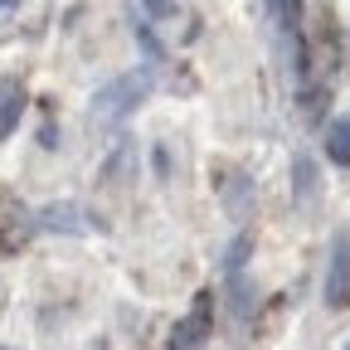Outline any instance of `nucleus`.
I'll list each match as a JSON object with an SVG mask.
<instances>
[{
	"label": "nucleus",
	"mask_w": 350,
	"mask_h": 350,
	"mask_svg": "<svg viewBox=\"0 0 350 350\" xmlns=\"http://www.w3.org/2000/svg\"><path fill=\"white\" fill-rule=\"evenodd\" d=\"M15 83H0V137L10 131V122H15Z\"/></svg>",
	"instance_id": "nucleus-1"
}]
</instances>
